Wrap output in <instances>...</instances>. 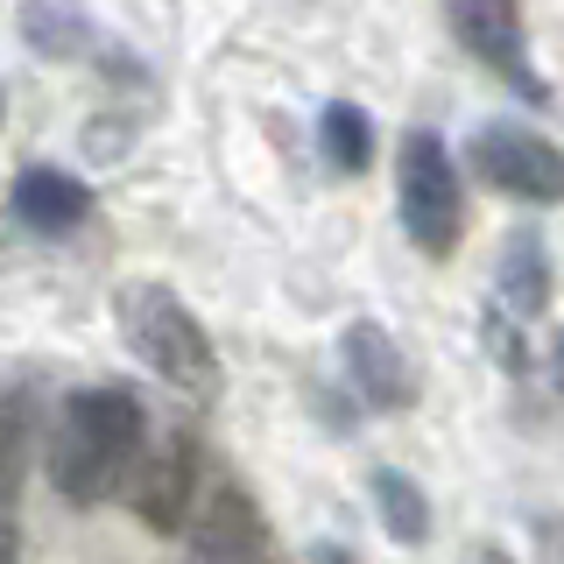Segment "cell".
<instances>
[{
  "instance_id": "277c9868",
  "label": "cell",
  "mask_w": 564,
  "mask_h": 564,
  "mask_svg": "<svg viewBox=\"0 0 564 564\" xmlns=\"http://www.w3.org/2000/svg\"><path fill=\"white\" fill-rule=\"evenodd\" d=\"M466 163L480 184H494L501 198L522 205H564V149L536 128H508V120H487L480 134L466 141Z\"/></svg>"
},
{
  "instance_id": "3957f363",
  "label": "cell",
  "mask_w": 564,
  "mask_h": 564,
  "mask_svg": "<svg viewBox=\"0 0 564 564\" xmlns=\"http://www.w3.org/2000/svg\"><path fill=\"white\" fill-rule=\"evenodd\" d=\"M395 205H402V234L416 240V254L445 261L458 234H466V198H458V163L431 128H410L395 149Z\"/></svg>"
},
{
  "instance_id": "30bf717a",
  "label": "cell",
  "mask_w": 564,
  "mask_h": 564,
  "mask_svg": "<svg viewBox=\"0 0 564 564\" xmlns=\"http://www.w3.org/2000/svg\"><path fill=\"white\" fill-rule=\"evenodd\" d=\"M494 290H501V311L516 317H536L551 304V254H543V234H508L501 261H494Z\"/></svg>"
},
{
  "instance_id": "5b68a950",
  "label": "cell",
  "mask_w": 564,
  "mask_h": 564,
  "mask_svg": "<svg viewBox=\"0 0 564 564\" xmlns=\"http://www.w3.org/2000/svg\"><path fill=\"white\" fill-rule=\"evenodd\" d=\"M452 35L466 43V57H480L501 85H516L522 99H551V85L536 78V50H529L522 0H452Z\"/></svg>"
},
{
  "instance_id": "5bb4252c",
  "label": "cell",
  "mask_w": 564,
  "mask_h": 564,
  "mask_svg": "<svg viewBox=\"0 0 564 564\" xmlns=\"http://www.w3.org/2000/svg\"><path fill=\"white\" fill-rule=\"evenodd\" d=\"M35 388H8L0 395V501H8V487L22 480L29 466V437H35Z\"/></svg>"
},
{
  "instance_id": "9c48e42d",
  "label": "cell",
  "mask_w": 564,
  "mask_h": 564,
  "mask_svg": "<svg viewBox=\"0 0 564 564\" xmlns=\"http://www.w3.org/2000/svg\"><path fill=\"white\" fill-rule=\"evenodd\" d=\"M14 219L29 234H70V226L93 219V184H78L70 170H50V163H29L14 176Z\"/></svg>"
},
{
  "instance_id": "e0dca14e",
  "label": "cell",
  "mask_w": 564,
  "mask_h": 564,
  "mask_svg": "<svg viewBox=\"0 0 564 564\" xmlns=\"http://www.w3.org/2000/svg\"><path fill=\"white\" fill-rule=\"evenodd\" d=\"M311 564H360L346 543H311Z\"/></svg>"
},
{
  "instance_id": "8992f818",
  "label": "cell",
  "mask_w": 564,
  "mask_h": 564,
  "mask_svg": "<svg viewBox=\"0 0 564 564\" xmlns=\"http://www.w3.org/2000/svg\"><path fill=\"white\" fill-rule=\"evenodd\" d=\"M184 564H275V536H269V516H261L254 494L234 480L212 487L198 501V516H191Z\"/></svg>"
},
{
  "instance_id": "4fadbf2b",
  "label": "cell",
  "mask_w": 564,
  "mask_h": 564,
  "mask_svg": "<svg viewBox=\"0 0 564 564\" xmlns=\"http://www.w3.org/2000/svg\"><path fill=\"white\" fill-rule=\"evenodd\" d=\"M375 508H381V529L395 543H431V501H423V487L410 480V473L395 466H375Z\"/></svg>"
},
{
  "instance_id": "2e32d148",
  "label": "cell",
  "mask_w": 564,
  "mask_h": 564,
  "mask_svg": "<svg viewBox=\"0 0 564 564\" xmlns=\"http://www.w3.org/2000/svg\"><path fill=\"white\" fill-rule=\"evenodd\" d=\"M0 564H22V536H14V516H8V501H0Z\"/></svg>"
},
{
  "instance_id": "7c38bea8",
  "label": "cell",
  "mask_w": 564,
  "mask_h": 564,
  "mask_svg": "<svg viewBox=\"0 0 564 564\" xmlns=\"http://www.w3.org/2000/svg\"><path fill=\"white\" fill-rule=\"evenodd\" d=\"M317 149H325V163L346 170V176L375 170V120H367V106L332 99L325 113H317Z\"/></svg>"
},
{
  "instance_id": "52a82bcc",
  "label": "cell",
  "mask_w": 564,
  "mask_h": 564,
  "mask_svg": "<svg viewBox=\"0 0 564 564\" xmlns=\"http://www.w3.org/2000/svg\"><path fill=\"white\" fill-rule=\"evenodd\" d=\"M128 501H134V516L155 529V536H170V529H191V516H198V437L191 431H176L163 437L149 458L134 466V480H128Z\"/></svg>"
},
{
  "instance_id": "d6986e66",
  "label": "cell",
  "mask_w": 564,
  "mask_h": 564,
  "mask_svg": "<svg viewBox=\"0 0 564 564\" xmlns=\"http://www.w3.org/2000/svg\"><path fill=\"white\" fill-rule=\"evenodd\" d=\"M557 388H564V339H557Z\"/></svg>"
},
{
  "instance_id": "7a4b0ae2",
  "label": "cell",
  "mask_w": 564,
  "mask_h": 564,
  "mask_svg": "<svg viewBox=\"0 0 564 564\" xmlns=\"http://www.w3.org/2000/svg\"><path fill=\"white\" fill-rule=\"evenodd\" d=\"M113 325L128 352L149 375H163L184 395H212L219 388V352H212V332L198 325V311L184 304L163 282H120L113 290Z\"/></svg>"
},
{
  "instance_id": "ba28073f",
  "label": "cell",
  "mask_w": 564,
  "mask_h": 564,
  "mask_svg": "<svg viewBox=\"0 0 564 564\" xmlns=\"http://www.w3.org/2000/svg\"><path fill=\"white\" fill-rule=\"evenodd\" d=\"M339 360H346L352 388H360L375 410H410V402L423 395L416 360L402 352V339L388 325H375V317H352V325L339 332Z\"/></svg>"
},
{
  "instance_id": "ac0fdd59",
  "label": "cell",
  "mask_w": 564,
  "mask_h": 564,
  "mask_svg": "<svg viewBox=\"0 0 564 564\" xmlns=\"http://www.w3.org/2000/svg\"><path fill=\"white\" fill-rule=\"evenodd\" d=\"M466 564H516L508 551H494V543H480V551H466Z\"/></svg>"
},
{
  "instance_id": "8fae6325",
  "label": "cell",
  "mask_w": 564,
  "mask_h": 564,
  "mask_svg": "<svg viewBox=\"0 0 564 564\" xmlns=\"http://www.w3.org/2000/svg\"><path fill=\"white\" fill-rule=\"evenodd\" d=\"M93 35H99V22L85 0H22V43L35 57H85Z\"/></svg>"
},
{
  "instance_id": "9a60e30c",
  "label": "cell",
  "mask_w": 564,
  "mask_h": 564,
  "mask_svg": "<svg viewBox=\"0 0 564 564\" xmlns=\"http://www.w3.org/2000/svg\"><path fill=\"white\" fill-rule=\"evenodd\" d=\"M529 529H536V557H543V564H564V522H557V516H536Z\"/></svg>"
},
{
  "instance_id": "6da1fadb",
  "label": "cell",
  "mask_w": 564,
  "mask_h": 564,
  "mask_svg": "<svg viewBox=\"0 0 564 564\" xmlns=\"http://www.w3.org/2000/svg\"><path fill=\"white\" fill-rule=\"evenodd\" d=\"M141 458H149V402L128 381H93V388H70L57 402L43 466H50V487L64 501L93 508L106 494H120Z\"/></svg>"
}]
</instances>
